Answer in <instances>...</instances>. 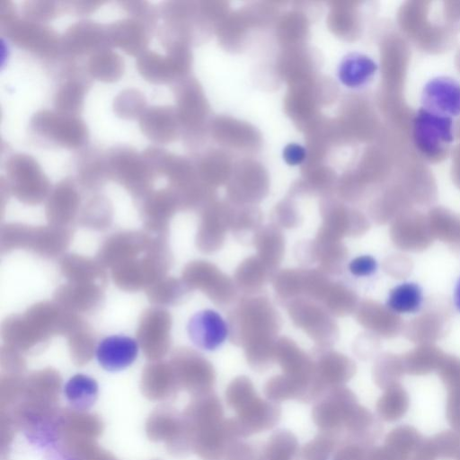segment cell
<instances>
[{
	"mask_svg": "<svg viewBox=\"0 0 460 460\" xmlns=\"http://www.w3.org/2000/svg\"><path fill=\"white\" fill-rule=\"evenodd\" d=\"M423 299V291L419 284L402 282L390 290L386 306L396 314H415L421 309Z\"/></svg>",
	"mask_w": 460,
	"mask_h": 460,
	"instance_id": "cell-20",
	"label": "cell"
},
{
	"mask_svg": "<svg viewBox=\"0 0 460 460\" xmlns=\"http://www.w3.org/2000/svg\"><path fill=\"white\" fill-rule=\"evenodd\" d=\"M410 399L405 390L400 386L389 388L377 402V412L385 421L400 420L407 412Z\"/></svg>",
	"mask_w": 460,
	"mask_h": 460,
	"instance_id": "cell-22",
	"label": "cell"
},
{
	"mask_svg": "<svg viewBox=\"0 0 460 460\" xmlns=\"http://www.w3.org/2000/svg\"><path fill=\"white\" fill-rule=\"evenodd\" d=\"M76 180L90 190L98 189L111 180L106 153L93 148L82 150L76 161Z\"/></svg>",
	"mask_w": 460,
	"mask_h": 460,
	"instance_id": "cell-13",
	"label": "cell"
},
{
	"mask_svg": "<svg viewBox=\"0 0 460 460\" xmlns=\"http://www.w3.org/2000/svg\"><path fill=\"white\" fill-rule=\"evenodd\" d=\"M88 79L66 78L58 86L53 96L54 111L69 116H79L84 108Z\"/></svg>",
	"mask_w": 460,
	"mask_h": 460,
	"instance_id": "cell-15",
	"label": "cell"
},
{
	"mask_svg": "<svg viewBox=\"0 0 460 460\" xmlns=\"http://www.w3.org/2000/svg\"><path fill=\"white\" fill-rule=\"evenodd\" d=\"M455 460H460V452H459V454L457 455V456L456 457Z\"/></svg>",
	"mask_w": 460,
	"mask_h": 460,
	"instance_id": "cell-30",
	"label": "cell"
},
{
	"mask_svg": "<svg viewBox=\"0 0 460 460\" xmlns=\"http://www.w3.org/2000/svg\"><path fill=\"white\" fill-rule=\"evenodd\" d=\"M422 108L452 118L460 114V84L439 76L429 80L421 95Z\"/></svg>",
	"mask_w": 460,
	"mask_h": 460,
	"instance_id": "cell-9",
	"label": "cell"
},
{
	"mask_svg": "<svg viewBox=\"0 0 460 460\" xmlns=\"http://www.w3.org/2000/svg\"><path fill=\"white\" fill-rule=\"evenodd\" d=\"M106 26L111 49L118 48L127 55L136 58L148 50L154 31L145 23L127 17L106 24Z\"/></svg>",
	"mask_w": 460,
	"mask_h": 460,
	"instance_id": "cell-8",
	"label": "cell"
},
{
	"mask_svg": "<svg viewBox=\"0 0 460 460\" xmlns=\"http://www.w3.org/2000/svg\"><path fill=\"white\" fill-rule=\"evenodd\" d=\"M138 124L142 134L155 145H168L180 135L181 123L172 106L147 107L139 118Z\"/></svg>",
	"mask_w": 460,
	"mask_h": 460,
	"instance_id": "cell-7",
	"label": "cell"
},
{
	"mask_svg": "<svg viewBox=\"0 0 460 460\" xmlns=\"http://www.w3.org/2000/svg\"><path fill=\"white\" fill-rule=\"evenodd\" d=\"M18 18L15 4L11 0H0V28Z\"/></svg>",
	"mask_w": 460,
	"mask_h": 460,
	"instance_id": "cell-28",
	"label": "cell"
},
{
	"mask_svg": "<svg viewBox=\"0 0 460 460\" xmlns=\"http://www.w3.org/2000/svg\"><path fill=\"white\" fill-rule=\"evenodd\" d=\"M63 11L73 15H88L94 13L105 2L104 1H61Z\"/></svg>",
	"mask_w": 460,
	"mask_h": 460,
	"instance_id": "cell-27",
	"label": "cell"
},
{
	"mask_svg": "<svg viewBox=\"0 0 460 460\" xmlns=\"http://www.w3.org/2000/svg\"><path fill=\"white\" fill-rule=\"evenodd\" d=\"M99 386L95 379L76 374L71 376L64 386V395L69 405L77 411H87L98 398Z\"/></svg>",
	"mask_w": 460,
	"mask_h": 460,
	"instance_id": "cell-18",
	"label": "cell"
},
{
	"mask_svg": "<svg viewBox=\"0 0 460 460\" xmlns=\"http://www.w3.org/2000/svg\"><path fill=\"white\" fill-rule=\"evenodd\" d=\"M111 49L106 24L92 20H81L66 28L61 36V58H82Z\"/></svg>",
	"mask_w": 460,
	"mask_h": 460,
	"instance_id": "cell-6",
	"label": "cell"
},
{
	"mask_svg": "<svg viewBox=\"0 0 460 460\" xmlns=\"http://www.w3.org/2000/svg\"><path fill=\"white\" fill-rule=\"evenodd\" d=\"M6 185L19 200L37 204L49 193V178L37 160L24 153L10 155L4 164Z\"/></svg>",
	"mask_w": 460,
	"mask_h": 460,
	"instance_id": "cell-1",
	"label": "cell"
},
{
	"mask_svg": "<svg viewBox=\"0 0 460 460\" xmlns=\"http://www.w3.org/2000/svg\"><path fill=\"white\" fill-rule=\"evenodd\" d=\"M175 110L181 126L192 128L202 119L205 103L198 84L192 80L180 79L174 83Z\"/></svg>",
	"mask_w": 460,
	"mask_h": 460,
	"instance_id": "cell-12",
	"label": "cell"
},
{
	"mask_svg": "<svg viewBox=\"0 0 460 460\" xmlns=\"http://www.w3.org/2000/svg\"><path fill=\"white\" fill-rule=\"evenodd\" d=\"M138 343L131 337L111 335L100 341L96 348V358L99 365L109 372L124 370L137 358Z\"/></svg>",
	"mask_w": 460,
	"mask_h": 460,
	"instance_id": "cell-11",
	"label": "cell"
},
{
	"mask_svg": "<svg viewBox=\"0 0 460 460\" xmlns=\"http://www.w3.org/2000/svg\"><path fill=\"white\" fill-rule=\"evenodd\" d=\"M423 439L424 438L415 428L409 425H402L394 429L387 435L385 444L412 460Z\"/></svg>",
	"mask_w": 460,
	"mask_h": 460,
	"instance_id": "cell-23",
	"label": "cell"
},
{
	"mask_svg": "<svg viewBox=\"0 0 460 460\" xmlns=\"http://www.w3.org/2000/svg\"><path fill=\"white\" fill-rule=\"evenodd\" d=\"M146 99L137 89L127 88L120 91L113 99L114 114L122 119H139L146 110Z\"/></svg>",
	"mask_w": 460,
	"mask_h": 460,
	"instance_id": "cell-21",
	"label": "cell"
},
{
	"mask_svg": "<svg viewBox=\"0 0 460 460\" xmlns=\"http://www.w3.org/2000/svg\"><path fill=\"white\" fill-rule=\"evenodd\" d=\"M79 201L80 196L74 181L64 179L49 193L47 211L51 217L66 218L75 213Z\"/></svg>",
	"mask_w": 460,
	"mask_h": 460,
	"instance_id": "cell-19",
	"label": "cell"
},
{
	"mask_svg": "<svg viewBox=\"0 0 460 460\" xmlns=\"http://www.w3.org/2000/svg\"><path fill=\"white\" fill-rule=\"evenodd\" d=\"M453 300L456 308L460 312V278L458 279L454 289Z\"/></svg>",
	"mask_w": 460,
	"mask_h": 460,
	"instance_id": "cell-29",
	"label": "cell"
},
{
	"mask_svg": "<svg viewBox=\"0 0 460 460\" xmlns=\"http://www.w3.org/2000/svg\"><path fill=\"white\" fill-rule=\"evenodd\" d=\"M412 135L419 151L436 156L453 141V119L421 108L414 118Z\"/></svg>",
	"mask_w": 460,
	"mask_h": 460,
	"instance_id": "cell-5",
	"label": "cell"
},
{
	"mask_svg": "<svg viewBox=\"0 0 460 460\" xmlns=\"http://www.w3.org/2000/svg\"><path fill=\"white\" fill-rule=\"evenodd\" d=\"M106 159L111 180L137 197H146L151 192L156 176L142 153L129 146H114L106 152Z\"/></svg>",
	"mask_w": 460,
	"mask_h": 460,
	"instance_id": "cell-3",
	"label": "cell"
},
{
	"mask_svg": "<svg viewBox=\"0 0 460 460\" xmlns=\"http://www.w3.org/2000/svg\"><path fill=\"white\" fill-rule=\"evenodd\" d=\"M187 332L190 341L199 348L214 350L227 337V325L216 311L206 309L193 314L189 320Z\"/></svg>",
	"mask_w": 460,
	"mask_h": 460,
	"instance_id": "cell-10",
	"label": "cell"
},
{
	"mask_svg": "<svg viewBox=\"0 0 460 460\" xmlns=\"http://www.w3.org/2000/svg\"><path fill=\"white\" fill-rule=\"evenodd\" d=\"M0 31L15 47L38 58L47 60L62 58L61 36L47 24L18 17Z\"/></svg>",
	"mask_w": 460,
	"mask_h": 460,
	"instance_id": "cell-4",
	"label": "cell"
},
{
	"mask_svg": "<svg viewBox=\"0 0 460 460\" xmlns=\"http://www.w3.org/2000/svg\"><path fill=\"white\" fill-rule=\"evenodd\" d=\"M136 67L138 74L153 84H169L180 80L168 57L154 50L148 49L138 56Z\"/></svg>",
	"mask_w": 460,
	"mask_h": 460,
	"instance_id": "cell-14",
	"label": "cell"
},
{
	"mask_svg": "<svg viewBox=\"0 0 460 460\" xmlns=\"http://www.w3.org/2000/svg\"><path fill=\"white\" fill-rule=\"evenodd\" d=\"M119 4L128 17L145 23L152 31L156 28L159 19L158 6L142 0L120 1Z\"/></svg>",
	"mask_w": 460,
	"mask_h": 460,
	"instance_id": "cell-25",
	"label": "cell"
},
{
	"mask_svg": "<svg viewBox=\"0 0 460 460\" xmlns=\"http://www.w3.org/2000/svg\"><path fill=\"white\" fill-rule=\"evenodd\" d=\"M460 452V432L445 430L424 438L412 460H455Z\"/></svg>",
	"mask_w": 460,
	"mask_h": 460,
	"instance_id": "cell-16",
	"label": "cell"
},
{
	"mask_svg": "<svg viewBox=\"0 0 460 460\" xmlns=\"http://www.w3.org/2000/svg\"><path fill=\"white\" fill-rule=\"evenodd\" d=\"M87 74L102 83H116L125 72L123 58L112 49H105L90 56L86 62Z\"/></svg>",
	"mask_w": 460,
	"mask_h": 460,
	"instance_id": "cell-17",
	"label": "cell"
},
{
	"mask_svg": "<svg viewBox=\"0 0 460 460\" xmlns=\"http://www.w3.org/2000/svg\"><path fill=\"white\" fill-rule=\"evenodd\" d=\"M349 272L356 277H367L377 270V262L371 255H360L354 258L349 264Z\"/></svg>",
	"mask_w": 460,
	"mask_h": 460,
	"instance_id": "cell-26",
	"label": "cell"
},
{
	"mask_svg": "<svg viewBox=\"0 0 460 460\" xmlns=\"http://www.w3.org/2000/svg\"><path fill=\"white\" fill-rule=\"evenodd\" d=\"M61 2L49 0H26L22 4V18L47 24L63 13Z\"/></svg>",
	"mask_w": 460,
	"mask_h": 460,
	"instance_id": "cell-24",
	"label": "cell"
},
{
	"mask_svg": "<svg viewBox=\"0 0 460 460\" xmlns=\"http://www.w3.org/2000/svg\"><path fill=\"white\" fill-rule=\"evenodd\" d=\"M32 134L43 140L68 150L84 147L88 128L79 116H69L54 110H40L30 119Z\"/></svg>",
	"mask_w": 460,
	"mask_h": 460,
	"instance_id": "cell-2",
	"label": "cell"
}]
</instances>
